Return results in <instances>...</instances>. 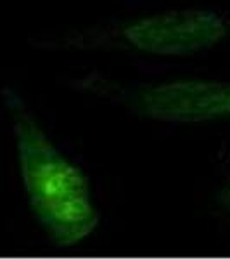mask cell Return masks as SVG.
Segmentation results:
<instances>
[{
	"label": "cell",
	"instance_id": "cell-1",
	"mask_svg": "<svg viewBox=\"0 0 230 260\" xmlns=\"http://www.w3.org/2000/svg\"><path fill=\"white\" fill-rule=\"evenodd\" d=\"M2 99L12 121L19 174L33 217L54 245H78L100 220L89 177L52 144L19 94L6 89Z\"/></svg>",
	"mask_w": 230,
	"mask_h": 260
},
{
	"label": "cell",
	"instance_id": "cell-2",
	"mask_svg": "<svg viewBox=\"0 0 230 260\" xmlns=\"http://www.w3.org/2000/svg\"><path fill=\"white\" fill-rule=\"evenodd\" d=\"M230 35V19L210 9H180L116 24L106 31H82L61 47H111L150 56H192Z\"/></svg>",
	"mask_w": 230,
	"mask_h": 260
},
{
	"label": "cell",
	"instance_id": "cell-3",
	"mask_svg": "<svg viewBox=\"0 0 230 260\" xmlns=\"http://www.w3.org/2000/svg\"><path fill=\"white\" fill-rule=\"evenodd\" d=\"M76 87L116 101L142 118L177 123L230 118V82L192 78L127 87L97 75H87L76 82Z\"/></svg>",
	"mask_w": 230,
	"mask_h": 260
},
{
	"label": "cell",
	"instance_id": "cell-4",
	"mask_svg": "<svg viewBox=\"0 0 230 260\" xmlns=\"http://www.w3.org/2000/svg\"><path fill=\"white\" fill-rule=\"evenodd\" d=\"M218 201L221 203V207H223L225 210L230 212V187H227V189H223V191L220 192Z\"/></svg>",
	"mask_w": 230,
	"mask_h": 260
}]
</instances>
